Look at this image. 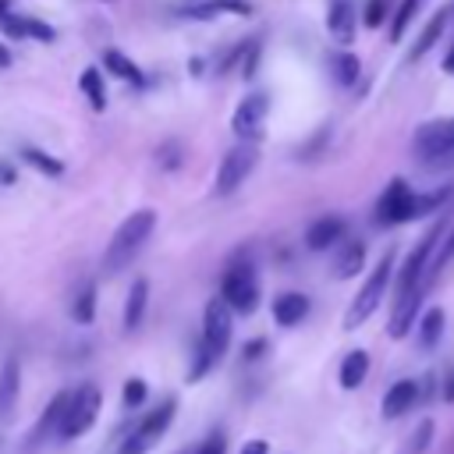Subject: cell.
Instances as JSON below:
<instances>
[{
	"label": "cell",
	"instance_id": "1",
	"mask_svg": "<svg viewBox=\"0 0 454 454\" xmlns=\"http://www.w3.org/2000/svg\"><path fill=\"white\" fill-rule=\"evenodd\" d=\"M231 312H234V309L227 305L223 294L206 301V312H202V340H199L195 362H192V369H188V380L206 376V372L223 358V351H227V344H231Z\"/></svg>",
	"mask_w": 454,
	"mask_h": 454
},
{
	"label": "cell",
	"instance_id": "2",
	"mask_svg": "<svg viewBox=\"0 0 454 454\" xmlns=\"http://www.w3.org/2000/svg\"><path fill=\"white\" fill-rule=\"evenodd\" d=\"M153 227H156V213H153V209H135V213H128V216L121 220V227L114 231L106 252H103V270H110V273L124 270V266L142 252V245L149 241Z\"/></svg>",
	"mask_w": 454,
	"mask_h": 454
},
{
	"label": "cell",
	"instance_id": "3",
	"mask_svg": "<svg viewBox=\"0 0 454 454\" xmlns=\"http://www.w3.org/2000/svg\"><path fill=\"white\" fill-rule=\"evenodd\" d=\"M390 277H394V252H387V255L376 262V270L369 273V280L362 284V291L355 294V301L348 305V312H344V330L362 326V323L380 309V301H383V294H387V287H390Z\"/></svg>",
	"mask_w": 454,
	"mask_h": 454
},
{
	"label": "cell",
	"instance_id": "4",
	"mask_svg": "<svg viewBox=\"0 0 454 454\" xmlns=\"http://www.w3.org/2000/svg\"><path fill=\"white\" fill-rule=\"evenodd\" d=\"M99 408H103V394L96 383H82L78 390H71L67 397V408H64V419H60V440H74L82 433H89L99 419Z\"/></svg>",
	"mask_w": 454,
	"mask_h": 454
},
{
	"label": "cell",
	"instance_id": "5",
	"mask_svg": "<svg viewBox=\"0 0 454 454\" xmlns=\"http://www.w3.org/2000/svg\"><path fill=\"white\" fill-rule=\"evenodd\" d=\"M408 220H419V192H411L401 177H394L387 184V192L380 195V202H376V223L380 227H397V223H408Z\"/></svg>",
	"mask_w": 454,
	"mask_h": 454
},
{
	"label": "cell",
	"instance_id": "6",
	"mask_svg": "<svg viewBox=\"0 0 454 454\" xmlns=\"http://www.w3.org/2000/svg\"><path fill=\"white\" fill-rule=\"evenodd\" d=\"M411 149L426 163H443L447 156H454V117L419 124V131L411 138Z\"/></svg>",
	"mask_w": 454,
	"mask_h": 454
},
{
	"label": "cell",
	"instance_id": "7",
	"mask_svg": "<svg viewBox=\"0 0 454 454\" xmlns=\"http://www.w3.org/2000/svg\"><path fill=\"white\" fill-rule=\"evenodd\" d=\"M220 294L227 298V305L234 312H252L259 305V280H255V270L248 262H231L227 273H223V284H220Z\"/></svg>",
	"mask_w": 454,
	"mask_h": 454
},
{
	"label": "cell",
	"instance_id": "8",
	"mask_svg": "<svg viewBox=\"0 0 454 454\" xmlns=\"http://www.w3.org/2000/svg\"><path fill=\"white\" fill-rule=\"evenodd\" d=\"M174 408H177L174 401H160V404H156V408H153V411H149V415H145V419L128 433V440L117 447V454H145V450L160 440V433L170 426Z\"/></svg>",
	"mask_w": 454,
	"mask_h": 454
},
{
	"label": "cell",
	"instance_id": "9",
	"mask_svg": "<svg viewBox=\"0 0 454 454\" xmlns=\"http://www.w3.org/2000/svg\"><path fill=\"white\" fill-rule=\"evenodd\" d=\"M255 160H259L255 142H241V145L227 149V156L220 160V170H216V195H231V192H238L241 181L255 170Z\"/></svg>",
	"mask_w": 454,
	"mask_h": 454
},
{
	"label": "cell",
	"instance_id": "10",
	"mask_svg": "<svg viewBox=\"0 0 454 454\" xmlns=\"http://www.w3.org/2000/svg\"><path fill=\"white\" fill-rule=\"evenodd\" d=\"M266 114H270V96L266 92H252L238 103L234 117H231V128L241 142H259L262 138V128H266Z\"/></svg>",
	"mask_w": 454,
	"mask_h": 454
},
{
	"label": "cell",
	"instance_id": "11",
	"mask_svg": "<svg viewBox=\"0 0 454 454\" xmlns=\"http://www.w3.org/2000/svg\"><path fill=\"white\" fill-rule=\"evenodd\" d=\"M18 394H21V362L7 355L0 362V422H11L18 411Z\"/></svg>",
	"mask_w": 454,
	"mask_h": 454
},
{
	"label": "cell",
	"instance_id": "12",
	"mask_svg": "<svg viewBox=\"0 0 454 454\" xmlns=\"http://www.w3.org/2000/svg\"><path fill=\"white\" fill-rule=\"evenodd\" d=\"M344 231H348V223H344L340 216H319V220L309 223L305 245H309L312 252H326V248H333V245L344 241Z\"/></svg>",
	"mask_w": 454,
	"mask_h": 454
},
{
	"label": "cell",
	"instance_id": "13",
	"mask_svg": "<svg viewBox=\"0 0 454 454\" xmlns=\"http://www.w3.org/2000/svg\"><path fill=\"white\" fill-rule=\"evenodd\" d=\"M415 401H419V383H415V380H397V383H390V390L383 394L380 411H383V419H401L404 411H411Z\"/></svg>",
	"mask_w": 454,
	"mask_h": 454
},
{
	"label": "cell",
	"instance_id": "14",
	"mask_svg": "<svg viewBox=\"0 0 454 454\" xmlns=\"http://www.w3.org/2000/svg\"><path fill=\"white\" fill-rule=\"evenodd\" d=\"M326 28L337 43H351L355 39V4L351 0H330Z\"/></svg>",
	"mask_w": 454,
	"mask_h": 454
},
{
	"label": "cell",
	"instance_id": "15",
	"mask_svg": "<svg viewBox=\"0 0 454 454\" xmlns=\"http://www.w3.org/2000/svg\"><path fill=\"white\" fill-rule=\"evenodd\" d=\"M419 301H422V287L419 291H408V294H397L394 301V316H390V337H404L415 323V312H419Z\"/></svg>",
	"mask_w": 454,
	"mask_h": 454
},
{
	"label": "cell",
	"instance_id": "16",
	"mask_svg": "<svg viewBox=\"0 0 454 454\" xmlns=\"http://www.w3.org/2000/svg\"><path fill=\"white\" fill-rule=\"evenodd\" d=\"M145 305H149V280L138 277L128 287V301H124V330H138L145 319Z\"/></svg>",
	"mask_w": 454,
	"mask_h": 454
},
{
	"label": "cell",
	"instance_id": "17",
	"mask_svg": "<svg viewBox=\"0 0 454 454\" xmlns=\"http://www.w3.org/2000/svg\"><path fill=\"white\" fill-rule=\"evenodd\" d=\"M309 316V298L301 294V291H287V294H280L277 301H273V319L280 323V326H294V323H301Z\"/></svg>",
	"mask_w": 454,
	"mask_h": 454
},
{
	"label": "cell",
	"instance_id": "18",
	"mask_svg": "<svg viewBox=\"0 0 454 454\" xmlns=\"http://www.w3.org/2000/svg\"><path fill=\"white\" fill-rule=\"evenodd\" d=\"M365 376H369V351H362V348L348 351L344 362H340V387L355 390V387L365 383Z\"/></svg>",
	"mask_w": 454,
	"mask_h": 454
},
{
	"label": "cell",
	"instance_id": "19",
	"mask_svg": "<svg viewBox=\"0 0 454 454\" xmlns=\"http://www.w3.org/2000/svg\"><path fill=\"white\" fill-rule=\"evenodd\" d=\"M362 262H365V245L355 238V241H340V252H337V259H333V273L340 277V280H348V277H355L358 270H362Z\"/></svg>",
	"mask_w": 454,
	"mask_h": 454
},
{
	"label": "cell",
	"instance_id": "20",
	"mask_svg": "<svg viewBox=\"0 0 454 454\" xmlns=\"http://www.w3.org/2000/svg\"><path fill=\"white\" fill-rule=\"evenodd\" d=\"M71 319L82 323V326H89L96 319V284L92 280H82L78 284V291L71 298Z\"/></svg>",
	"mask_w": 454,
	"mask_h": 454
},
{
	"label": "cell",
	"instance_id": "21",
	"mask_svg": "<svg viewBox=\"0 0 454 454\" xmlns=\"http://www.w3.org/2000/svg\"><path fill=\"white\" fill-rule=\"evenodd\" d=\"M447 14L450 11H440L426 28H422V35L415 39V46H411V53H408V60H422L436 43H440V35H443V28H447Z\"/></svg>",
	"mask_w": 454,
	"mask_h": 454
},
{
	"label": "cell",
	"instance_id": "22",
	"mask_svg": "<svg viewBox=\"0 0 454 454\" xmlns=\"http://www.w3.org/2000/svg\"><path fill=\"white\" fill-rule=\"evenodd\" d=\"M78 85H82V92H85L89 106H92L96 114H103V110H106V85H103L99 67H85V71H82V78H78Z\"/></svg>",
	"mask_w": 454,
	"mask_h": 454
},
{
	"label": "cell",
	"instance_id": "23",
	"mask_svg": "<svg viewBox=\"0 0 454 454\" xmlns=\"http://www.w3.org/2000/svg\"><path fill=\"white\" fill-rule=\"evenodd\" d=\"M443 323H447L443 309H426V316L419 319V344H422L426 351L440 344V337H443Z\"/></svg>",
	"mask_w": 454,
	"mask_h": 454
},
{
	"label": "cell",
	"instance_id": "24",
	"mask_svg": "<svg viewBox=\"0 0 454 454\" xmlns=\"http://www.w3.org/2000/svg\"><path fill=\"white\" fill-rule=\"evenodd\" d=\"M330 67H333V78H337L340 85H355V82H358V71H362V64H358V57H355L351 50L330 53Z\"/></svg>",
	"mask_w": 454,
	"mask_h": 454
},
{
	"label": "cell",
	"instance_id": "25",
	"mask_svg": "<svg viewBox=\"0 0 454 454\" xmlns=\"http://www.w3.org/2000/svg\"><path fill=\"white\" fill-rule=\"evenodd\" d=\"M67 390H57V397H50V404H46V411H43V422H39V429H35V436H46V433H60V419H64V408H67Z\"/></svg>",
	"mask_w": 454,
	"mask_h": 454
},
{
	"label": "cell",
	"instance_id": "26",
	"mask_svg": "<svg viewBox=\"0 0 454 454\" xmlns=\"http://www.w3.org/2000/svg\"><path fill=\"white\" fill-rule=\"evenodd\" d=\"M103 64H106L117 78H124V82H131V85H142V71H138V64L128 60L121 50H106V53H103Z\"/></svg>",
	"mask_w": 454,
	"mask_h": 454
},
{
	"label": "cell",
	"instance_id": "27",
	"mask_svg": "<svg viewBox=\"0 0 454 454\" xmlns=\"http://www.w3.org/2000/svg\"><path fill=\"white\" fill-rule=\"evenodd\" d=\"M21 156H25V163H32L39 174H46V177H60L64 174V163L57 160V156H50V153H43V149H21Z\"/></svg>",
	"mask_w": 454,
	"mask_h": 454
},
{
	"label": "cell",
	"instance_id": "28",
	"mask_svg": "<svg viewBox=\"0 0 454 454\" xmlns=\"http://www.w3.org/2000/svg\"><path fill=\"white\" fill-rule=\"evenodd\" d=\"M422 4H426V0H401L397 14H394V21H390V39H394V43H401L404 28L411 25V18L419 14V7H422Z\"/></svg>",
	"mask_w": 454,
	"mask_h": 454
},
{
	"label": "cell",
	"instance_id": "29",
	"mask_svg": "<svg viewBox=\"0 0 454 454\" xmlns=\"http://www.w3.org/2000/svg\"><path fill=\"white\" fill-rule=\"evenodd\" d=\"M450 255H454V227H450V234H443V245L433 252V259H429V270H426V277H436L447 262H450Z\"/></svg>",
	"mask_w": 454,
	"mask_h": 454
},
{
	"label": "cell",
	"instance_id": "30",
	"mask_svg": "<svg viewBox=\"0 0 454 454\" xmlns=\"http://www.w3.org/2000/svg\"><path fill=\"white\" fill-rule=\"evenodd\" d=\"M0 32L11 35V39H28V14H4Z\"/></svg>",
	"mask_w": 454,
	"mask_h": 454
},
{
	"label": "cell",
	"instance_id": "31",
	"mask_svg": "<svg viewBox=\"0 0 454 454\" xmlns=\"http://www.w3.org/2000/svg\"><path fill=\"white\" fill-rule=\"evenodd\" d=\"M387 11H390V0H369V4H365L362 21H365L369 28H380V25H383V18H387Z\"/></svg>",
	"mask_w": 454,
	"mask_h": 454
},
{
	"label": "cell",
	"instance_id": "32",
	"mask_svg": "<svg viewBox=\"0 0 454 454\" xmlns=\"http://www.w3.org/2000/svg\"><path fill=\"white\" fill-rule=\"evenodd\" d=\"M142 401H145V380L131 376V380L124 383V404H128V408H138Z\"/></svg>",
	"mask_w": 454,
	"mask_h": 454
},
{
	"label": "cell",
	"instance_id": "33",
	"mask_svg": "<svg viewBox=\"0 0 454 454\" xmlns=\"http://www.w3.org/2000/svg\"><path fill=\"white\" fill-rule=\"evenodd\" d=\"M195 454H227V440H223V433H209V436L199 443Z\"/></svg>",
	"mask_w": 454,
	"mask_h": 454
},
{
	"label": "cell",
	"instance_id": "34",
	"mask_svg": "<svg viewBox=\"0 0 454 454\" xmlns=\"http://www.w3.org/2000/svg\"><path fill=\"white\" fill-rule=\"evenodd\" d=\"M28 35H32V39H39V43H53V35H57V32H53L50 25H43V21L28 18Z\"/></svg>",
	"mask_w": 454,
	"mask_h": 454
},
{
	"label": "cell",
	"instance_id": "35",
	"mask_svg": "<svg viewBox=\"0 0 454 454\" xmlns=\"http://www.w3.org/2000/svg\"><path fill=\"white\" fill-rule=\"evenodd\" d=\"M429 436H433V422H422V426H419V433H415L411 450H415V454H422V450L429 447Z\"/></svg>",
	"mask_w": 454,
	"mask_h": 454
},
{
	"label": "cell",
	"instance_id": "36",
	"mask_svg": "<svg viewBox=\"0 0 454 454\" xmlns=\"http://www.w3.org/2000/svg\"><path fill=\"white\" fill-rule=\"evenodd\" d=\"M241 454H270V443L266 440H252V443L241 447Z\"/></svg>",
	"mask_w": 454,
	"mask_h": 454
},
{
	"label": "cell",
	"instance_id": "37",
	"mask_svg": "<svg viewBox=\"0 0 454 454\" xmlns=\"http://www.w3.org/2000/svg\"><path fill=\"white\" fill-rule=\"evenodd\" d=\"M262 348H266V340H248V344H245V358H259Z\"/></svg>",
	"mask_w": 454,
	"mask_h": 454
},
{
	"label": "cell",
	"instance_id": "38",
	"mask_svg": "<svg viewBox=\"0 0 454 454\" xmlns=\"http://www.w3.org/2000/svg\"><path fill=\"white\" fill-rule=\"evenodd\" d=\"M0 181H4V184H14V167L0 163Z\"/></svg>",
	"mask_w": 454,
	"mask_h": 454
},
{
	"label": "cell",
	"instance_id": "39",
	"mask_svg": "<svg viewBox=\"0 0 454 454\" xmlns=\"http://www.w3.org/2000/svg\"><path fill=\"white\" fill-rule=\"evenodd\" d=\"M11 60H14V57H11V50L0 43V71H7V67H11Z\"/></svg>",
	"mask_w": 454,
	"mask_h": 454
},
{
	"label": "cell",
	"instance_id": "40",
	"mask_svg": "<svg viewBox=\"0 0 454 454\" xmlns=\"http://www.w3.org/2000/svg\"><path fill=\"white\" fill-rule=\"evenodd\" d=\"M443 397H447V401H454V369L447 372V387H443Z\"/></svg>",
	"mask_w": 454,
	"mask_h": 454
},
{
	"label": "cell",
	"instance_id": "41",
	"mask_svg": "<svg viewBox=\"0 0 454 454\" xmlns=\"http://www.w3.org/2000/svg\"><path fill=\"white\" fill-rule=\"evenodd\" d=\"M443 71L454 74V43H450V50H447V57H443Z\"/></svg>",
	"mask_w": 454,
	"mask_h": 454
},
{
	"label": "cell",
	"instance_id": "42",
	"mask_svg": "<svg viewBox=\"0 0 454 454\" xmlns=\"http://www.w3.org/2000/svg\"><path fill=\"white\" fill-rule=\"evenodd\" d=\"M4 14H11V0H0V18Z\"/></svg>",
	"mask_w": 454,
	"mask_h": 454
}]
</instances>
